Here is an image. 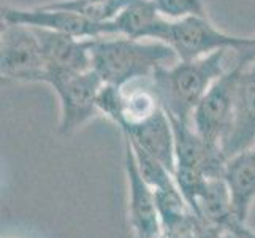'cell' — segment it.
Wrapping results in <instances>:
<instances>
[{"label":"cell","mask_w":255,"mask_h":238,"mask_svg":"<svg viewBox=\"0 0 255 238\" xmlns=\"http://www.w3.org/2000/svg\"><path fill=\"white\" fill-rule=\"evenodd\" d=\"M91 64L105 84L126 86L152 78L159 70L178 62L176 52L162 41L107 35L89 40Z\"/></svg>","instance_id":"cell-1"},{"label":"cell","mask_w":255,"mask_h":238,"mask_svg":"<svg viewBox=\"0 0 255 238\" xmlns=\"http://www.w3.org/2000/svg\"><path fill=\"white\" fill-rule=\"evenodd\" d=\"M238 64L235 49H221L192 60H178L159 70L152 81L165 111L192 121V113L219 78Z\"/></svg>","instance_id":"cell-2"},{"label":"cell","mask_w":255,"mask_h":238,"mask_svg":"<svg viewBox=\"0 0 255 238\" xmlns=\"http://www.w3.org/2000/svg\"><path fill=\"white\" fill-rule=\"evenodd\" d=\"M41 83L57 95L59 132L62 135L75 134L100 114L99 97L105 83L94 68L80 72L46 68Z\"/></svg>","instance_id":"cell-3"},{"label":"cell","mask_w":255,"mask_h":238,"mask_svg":"<svg viewBox=\"0 0 255 238\" xmlns=\"http://www.w3.org/2000/svg\"><path fill=\"white\" fill-rule=\"evenodd\" d=\"M248 37H238L221 30L208 16H189L182 19L162 17L155 25L151 38L168 45L179 60H192L221 49L238 52Z\"/></svg>","instance_id":"cell-4"},{"label":"cell","mask_w":255,"mask_h":238,"mask_svg":"<svg viewBox=\"0 0 255 238\" xmlns=\"http://www.w3.org/2000/svg\"><path fill=\"white\" fill-rule=\"evenodd\" d=\"M46 60L37 32L24 24L2 21L0 32V75L5 81L41 83Z\"/></svg>","instance_id":"cell-5"},{"label":"cell","mask_w":255,"mask_h":238,"mask_svg":"<svg viewBox=\"0 0 255 238\" xmlns=\"http://www.w3.org/2000/svg\"><path fill=\"white\" fill-rule=\"evenodd\" d=\"M241 65L236 64L211 86L192 113V126L205 142L224 146L232 129Z\"/></svg>","instance_id":"cell-6"},{"label":"cell","mask_w":255,"mask_h":238,"mask_svg":"<svg viewBox=\"0 0 255 238\" xmlns=\"http://www.w3.org/2000/svg\"><path fill=\"white\" fill-rule=\"evenodd\" d=\"M2 21L24 24L29 27L72 35L76 38L92 40L107 35H116L113 22H95L75 11H68L54 3H46L33 8L2 6Z\"/></svg>","instance_id":"cell-7"},{"label":"cell","mask_w":255,"mask_h":238,"mask_svg":"<svg viewBox=\"0 0 255 238\" xmlns=\"http://www.w3.org/2000/svg\"><path fill=\"white\" fill-rule=\"evenodd\" d=\"M124 167L128 183V216L130 226L136 238H159L162 232V221L159 208L155 204L152 189L147 186L138 170L133 151L126 140L124 146Z\"/></svg>","instance_id":"cell-8"},{"label":"cell","mask_w":255,"mask_h":238,"mask_svg":"<svg viewBox=\"0 0 255 238\" xmlns=\"http://www.w3.org/2000/svg\"><path fill=\"white\" fill-rule=\"evenodd\" d=\"M240 65L233 122L222 146L227 159L255 145V60Z\"/></svg>","instance_id":"cell-9"},{"label":"cell","mask_w":255,"mask_h":238,"mask_svg":"<svg viewBox=\"0 0 255 238\" xmlns=\"http://www.w3.org/2000/svg\"><path fill=\"white\" fill-rule=\"evenodd\" d=\"M124 138L144 149L154 156L174 175L176 169V149H174V132L173 124L165 108L155 111L143 122L126 129Z\"/></svg>","instance_id":"cell-10"},{"label":"cell","mask_w":255,"mask_h":238,"mask_svg":"<svg viewBox=\"0 0 255 238\" xmlns=\"http://www.w3.org/2000/svg\"><path fill=\"white\" fill-rule=\"evenodd\" d=\"M192 213L198 221L225 227L233 221V199L225 176H208L189 200Z\"/></svg>","instance_id":"cell-11"},{"label":"cell","mask_w":255,"mask_h":238,"mask_svg":"<svg viewBox=\"0 0 255 238\" xmlns=\"http://www.w3.org/2000/svg\"><path fill=\"white\" fill-rule=\"evenodd\" d=\"M35 32L46 60V68L73 70V72L92 68L89 40L43 29H35Z\"/></svg>","instance_id":"cell-12"},{"label":"cell","mask_w":255,"mask_h":238,"mask_svg":"<svg viewBox=\"0 0 255 238\" xmlns=\"http://www.w3.org/2000/svg\"><path fill=\"white\" fill-rule=\"evenodd\" d=\"M225 180L232 192L236 221L246 223L255 202V145L228 159Z\"/></svg>","instance_id":"cell-13"},{"label":"cell","mask_w":255,"mask_h":238,"mask_svg":"<svg viewBox=\"0 0 255 238\" xmlns=\"http://www.w3.org/2000/svg\"><path fill=\"white\" fill-rule=\"evenodd\" d=\"M162 14L152 0H131L113 21L116 35L130 38H151V33Z\"/></svg>","instance_id":"cell-14"},{"label":"cell","mask_w":255,"mask_h":238,"mask_svg":"<svg viewBox=\"0 0 255 238\" xmlns=\"http://www.w3.org/2000/svg\"><path fill=\"white\" fill-rule=\"evenodd\" d=\"M166 19H182L189 16H208L203 0H152Z\"/></svg>","instance_id":"cell-15"},{"label":"cell","mask_w":255,"mask_h":238,"mask_svg":"<svg viewBox=\"0 0 255 238\" xmlns=\"http://www.w3.org/2000/svg\"><path fill=\"white\" fill-rule=\"evenodd\" d=\"M198 223V219L195 218L193 221L186 223V224H178V226H162V232L159 238H190L193 234Z\"/></svg>","instance_id":"cell-16"},{"label":"cell","mask_w":255,"mask_h":238,"mask_svg":"<svg viewBox=\"0 0 255 238\" xmlns=\"http://www.w3.org/2000/svg\"><path fill=\"white\" fill-rule=\"evenodd\" d=\"M225 232H227L225 227H219V226L198 221L190 238H225Z\"/></svg>","instance_id":"cell-17"},{"label":"cell","mask_w":255,"mask_h":238,"mask_svg":"<svg viewBox=\"0 0 255 238\" xmlns=\"http://www.w3.org/2000/svg\"><path fill=\"white\" fill-rule=\"evenodd\" d=\"M238 56V64H248L255 60V35L246 38V43L243 45V48L236 52Z\"/></svg>","instance_id":"cell-18"},{"label":"cell","mask_w":255,"mask_h":238,"mask_svg":"<svg viewBox=\"0 0 255 238\" xmlns=\"http://www.w3.org/2000/svg\"><path fill=\"white\" fill-rule=\"evenodd\" d=\"M227 229L230 232H233L238 238H255V232L252 231V229L248 227V224H246V223L236 221V219L230 221V224L227 226Z\"/></svg>","instance_id":"cell-19"},{"label":"cell","mask_w":255,"mask_h":238,"mask_svg":"<svg viewBox=\"0 0 255 238\" xmlns=\"http://www.w3.org/2000/svg\"><path fill=\"white\" fill-rule=\"evenodd\" d=\"M225 238H238V237H236L233 232H230V231H228V229H227V232H225Z\"/></svg>","instance_id":"cell-20"},{"label":"cell","mask_w":255,"mask_h":238,"mask_svg":"<svg viewBox=\"0 0 255 238\" xmlns=\"http://www.w3.org/2000/svg\"><path fill=\"white\" fill-rule=\"evenodd\" d=\"M87 2H108V0H87Z\"/></svg>","instance_id":"cell-21"}]
</instances>
